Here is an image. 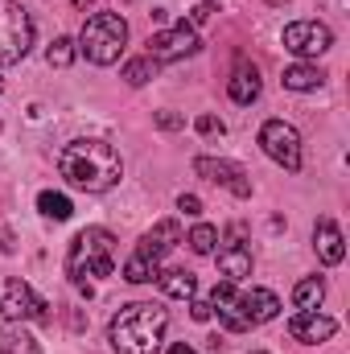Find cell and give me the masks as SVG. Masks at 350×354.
I'll return each instance as SVG.
<instances>
[{"label": "cell", "mask_w": 350, "mask_h": 354, "mask_svg": "<svg viewBox=\"0 0 350 354\" xmlns=\"http://www.w3.org/2000/svg\"><path fill=\"white\" fill-rule=\"evenodd\" d=\"M0 252H12V239H8V231H0Z\"/></svg>", "instance_id": "obj_32"}, {"label": "cell", "mask_w": 350, "mask_h": 354, "mask_svg": "<svg viewBox=\"0 0 350 354\" xmlns=\"http://www.w3.org/2000/svg\"><path fill=\"white\" fill-rule=\"evenodd\" d=\"M0 354H42V346L25 330V322H8V330L0 334Z\"/></svg>", "instance_id": "obj_17"}, {"label": "cell", "mask_w": 350, "mask_h": 354, "mask_svg": "<svg viewBox=\"0 0 350 354\" xmlns=\"http://www.w3.org/2000/svg\"><path fill=\"white\" fill-rule=\"evenodd\" d=\"M161 276V264H153V260H145V256H128V264H124V280H132V284H149V280H157Z\"/></svg>", "instance_id": "obj_22"}, {"label": "cell", "mask_w": 350, "mask_h": 354, "mask_svg": "<svg viewBox=\"0 0 350 354\" xmlns=\"http://www.w3.org/2000/svg\"><path fill=\"white\" fill-rule=\"evenodd\" d=\"M214 243H219V231H214L210 223H198V227L190 231V248H194L198 256H214Z\"/></svg>", "instance_id": "obj_24"}, {"label": "cell", "mask_w": 350, "mask_h": 354, "mask_svg": "<svg viewBox=\"0 0 350 354\" xmlns=\"http://www.w3.org/2000/svg\"><path fill=\"white\" fill-rule=\"evenodd\" d=\"M157 128L161 132H177V128H185V120L174 115V111H157Z\"/></svg>", "instance_id": "obj_28"}, {"label": "cell", "mask_w": 350, "mask_h": 354, "mask_svg": "<svg viewBox=\"0 0 350 354\" xmlns=\"http://www.w3.org/2000/svg\"><path fill=\"white\" fill-rule=\"evenodd\" d=\"M322 297H326V280H322V276H305V280H297V288H293V305H297V313L317 309Z\"/></svg>", "instance_id": "obj_19"}, {"label": "cell", "mask_w": 350, "mask_h": 354, "mask_svg": "<svg viewBox=\"0 0 350 354\" xmlns=\"http://www.w3.org/2000/svg\"><path fill=\"white\" fill-rule=\"evenodd\" d=\"M165 326H169V313L153 301H132L124 305L111 326H107V338H111V351L116 354H157L165 342Z\"/></svg>", "instance_id": "obj_2"}, {"label": "cell", "mask_w": 350, "mask_h": 354, "mask_svg": "<svg viewBox=\"0 0 350 354\" xmlns=\"http://www.w3.org/2000/svg\"><path fill=\"white\" fill-rule=\"evenodd\" d=\"M190 317H194V322H210V317H214L210 301H190Z\"/></svg>", "instance_id": "obj_30"}, {"label": "cell", "mask_w": 350, "mask_h": 354, "mask_svg": "<svg viewBox=\"0 0 350 354\" xmlns=\"http://www.w3.org/2000/svg\"><path fill=\"white\" fill-rule=\"evenodd\" d=\"M177 243H181V227H177L174 218H165V223H157L140 243H136V256H145V260H153V264H161L169 252H174Z\"/></svg>", "instance_id": "obj_13"}, {"label": "cell", "mask_w": 350, "mask_h": 354, "mask_svg": "<svg viewBox=\"0 0 350 354\" xmlns=\"http://www.w3.org/2000/svg\"><path fill=\"white\" fill-rule=\"evenodd\" d=\"M71 4H75V8H87L91 0H71Z\"/></svg>", "instance_id": "obj_33"}, {"label": "cell", "mask_w": 350, "mask_h": 354, "mask_svg": "<svg viewBox=\"0 0 350 354\" xmlns=\"http://www.w3.org/2000/svg\"><path fill=\"white\" fill-rule=\"evenodd\" d=\"M219 272H223V280L239 284L243 276H252V252H248L243 243H227V248L219 252Z\"/></svg>", "instance_id": "obj_15"}, {"label": "cell", "mask_w": 350, "mask_h": 354, "mask_svg": "<svg viewBox=\"0 0 350 354\" xmlns=\"http://www.w3.org/2000/svg\"><path fill=\"white\" fill-rule=\"evenodd\" d=\"M153 75H157V62H153L149 54H145V58H132V62L124 66V79H128L132 87H145V83H149Z\"/></svg>", "instance_id": "obj_23"}, {"label": "cell", "mask_w": 350, "mask_h": 354, "mask_svg": "<svg viewBox=\"0 0 350 354\" xmlns=\"http://www.w3.org/2000/svg\"><path fill=\"white\" fill-rule=\"evenodd\" d=\"M169 354H198L194 346H185V342H177V346H169Z\"/></svg>", "instance_id": "obj_31"}, {"label": "cell", "mask_w": 350, "mask_h": 354, "mask_svg": "<svg viewBox=\"0 0 350 354\" xmlns=\"http://www.w3.org/2000/svg\"><path fill=\"white\" fill-rule=\"evenodd\" d=\"M214 17V4H198V8H190V21L185 25H206Z\"/></svg>", "instance_id": "obj_29"}, {"label": "cell", "mask_w": 350, "mask_h": 354, "mask_svg": "<svg viewBox=\"0 0 350 354\" xmlns=\"http://www.w3.org/2000/svg\"><path fill=\"white\" fill-rule=\"evenodd\" d=\"M227 95L235 103H256L260 99V71L256 66H235V75L227 83Z\"/></svg>", "instance_id": "obj_16"}, {"label": "cell", "mask_w": 350, "mask_h": 354, "mask_svg": "<svg viewBox=\"0 0 350 354\" xmlns=\"http://www.w3.org/2000/svg\"><path fill=\"white\" fill-rule=\"evenodd\" d=\"M128 46V21L120 12H95L79 33V54L95 66H111Z\"/></svg>", "instance_id": "obj_4"}, {"label": "cell", "mask_w": 350, "mask_h": 354, "mask_svg": "<svg viewBox=\"0 0 350 354\" xmlns=\"http://www.w3.org/2000/svg\"><path fill=\"white\" fill-rule=\"evenodd\" d=\"M177 210H181L185 218H198V214H202V198H198V194H181V198H177Z\"/></svg>", "instance_id": "obj_26"}, {"label": "cell", "mask_w": 350, "mask_h": 354, "mask_svg": "<svg viewBox=\"0 0 350 354\" xmlns=\"http://www.w3.org/2000/svg\"><path fill=\"white\" fill-rule=\"evenodd\" d=\"M334 330H338V322L326 317V313H317V309H309V313H293V322H288V334H293L297 342H305V346H313V342H330Z\"/></svg>", "instance_id": "obj_12"}, {"label": "cell", "mask_w": 350, "mask_h": 354, "mask_svg": "<svg viewBox=\"0 0 350 354\" xmlns=\"http://www.w3.org/2000/svg\"><path fill=\"white\" fill-rule=\"evenodd\" d=\"M198 33H194V25H174V29H161V33H153L149 37V58L161 66V62H177V58H190V54H198Z\"/></svg>", "instance_id": "obj_10"}, {"label": "cell", "mask_w": 350, "mask_h": 354, "mask_svg": "<svg viewBox=\"0 0 350 354\" xmlns=\"http://www.w3.org/2000/svg\"><path fill=\"white\" fill-rule=\"evenodd\" d=\"M280 41H284V50L297 54V58H317V54H326V50L334 46V33H330V25H322V21H293V25H284Z\"/></svg>", "instance_id": "obj_8"}, {"label": "cell", "mask_w": 350, "mask_h": 354, "mask_svg": "<svg viewBox=\"0 0 350 354\" xmlns=\"http://www.w3.org/2000/svg\"><path fill=\"white\" fill-rule=\"evenodd\" d=\"M66 272L83 292H91L87 276H111L116 272V239H111V231H103V227L79 231L71 252H66Z\"/></svg>", "instance_id": "obj_3"}, {"label": "cell", "mask_w": 350, "mask_h": 354, "mask_svg": "<svg viewBox=\"0 0 350 354\" xmlns=\"http://www.w3.org/2000/svg\"><path fill=\"white\" fill-rule=\"evenodd\" d=\"M260 149L280 165V169H288V174L301 169V136H297L293 124H284V120H268V124L260 128Z\"/></svg>", "instance_id": "obj_7"}, {"label": "cell", "mask_w": 350, "mask_h": 354, "mask_svg": "<svg viewBox=\"0 0 350 354\" xmlns=\"http://www.w3.org/2000/svg\"><path fill=\"white\" fill-rule=\"evenodd\" d=\"M33 46V21L17 0H0V66H12Z\"/></svg>", "instance_id": "obj_5"}, {"label": "cell", "mask_w": 350, "mask_h": 354, "mask_svg": "<svg viewBox=\"0 0 350 354\" xmlns=\"http://www.w3.org/2000/svg\"><path fill=\"white\" fill-rule=\"evenodd\" d=\"M194 174L206 177L210 185H223V189H231L235 198H252V181H248V174H243L239 165H231V161L198 157V161H194Z\"/></svg>", "instance_id": "obj_11"}, {"label": "cell", "mask_w": 350, "mask_h": 354, "mask_svg": "<svg viewBox=\"0 0 350 354\" xmlns=\"http://www.w3.org/2000/svg\"><path fill=\"white\" fill-rule=\"evenodd\" d=\"M46 309H50V305H46L25 280H8V284H4V297H0L4 322H46V317H50Z\"/></svg>", "instance_id": "obj_9"}, {"label": "cell", "mask_w": 350, "mask_h": 354, "mask_svg": "<svg viewBox=\"0 0 350 354\" xmlns=\"http://www.w3.org/2000/svg\"><path fill=\"white\" fill-rule=\"evenodd\" d=\"M194 128H198L202 136H214V132L223 136V120H219V115H198V124H194Z\"/></svg>", "instance_id": "obj_27"}, {"label": "cell", "mask_w": 350, "mask_h": 354, "mask_svg": "<svg viewBox=\"0 0 350 354\" xmlns=\"http://www.w3.org/2000/svg\"><path fill=\"white\" fill-rule=\"evenodd\" d=\"M326 83V75H322V66H309V62H297V66H288L284 71V87L288 91H317Z\"/></svg>", "instance_id": "obj_20"}, {"label": "cell", "mask_w": 350, "mask_h": 354, "mask_svg": "<svg viewBox=\"0 0 350 354\" xmlns=\"http://www.w3.org/2000/svg\"><path fill=\"white\" fill-rule=\"evenodd\" d=\"M313 248H317L322 264H342V256H347V239H342V231H338L334 218H317V227H313Z\"/></svg>", "instance_id": "obj_14"}, {"label": "cell", "mask_w": 350, "mask_h": 354, "mask_svg": "<svg viewBox=\"0 0 350 354\" xmlns=\"http://www.w3.org/2000/svg\"><path fill=\"white\" fill-rule=\"evenodd\" d=\"M46 58H50V66H71V62H75V41H71V37H58V41L46 50Z\"/></svg>", "instance_id": "obj_25"}, {"label": "cell", "mask_w": 350, "mask_h": 354, "mask_svg": "<svg viewBox=\"0 0 350 354\" xmlns=\"http://www.w3.org/2000/svg\"><path fill=\"white\" fill-rule=\"evenodd\" d=\"M58 174L83 194H103L120 181L124 161L107 140H71L58 153Z\"/></svg>", "instance_id": "obj_1"}, {"label": "cell", "mask_w": 350, "mask_h": 354, "mask_svg": "<svg viewBox=\"0 0 350 354\" xmlns=\"http://www.w3.org/2000/svg\"><path fill=\"white\" fill-rule=\"evenodd\" d=\"M280 313V297L272 292V288H248V292H235V309H231V317L223 322L231 334H243V330H252V326H264V322H272Z\"/></svg>", "instance_id": "obj_6"}, {"label": "cell", "mask_w": 350, "mask_h": 354, "mask_svg": "<svg viewBox=\"0 0 350 354\" xmlns=\"http://www.w3.org/2000/svg\"><path fill=\"white\" fill-rule=\"evenodd\" d=\"M0 91H4V83H0Z\"/></svg>", "instance_id": "obj_34"}, {"label": "cell", "mask_w": 350, "mask_h": 354, "mask_svg": "<svg viewBox=\"0 0 350 354\" xmlns=\"http://www.w3.org/2000/svg\"><path fill=\"white\" fill-rule=\"evenodd\" d=\"M157 280H161V292H165V297H174V301H194V292H198V280H194L185 268L161 272Z\"/></svg>", "instance_id": "obj_18"}, {"label": "cell", "mask_w": 350, "mask_h": 354, "mask_svg": "<svg viewBox=\"0 0 350 354\" xmlns=\"http://www.w3.org/2000/svg\"><path fill=\"white\" fill-rule=\"evenodd\" d=\"M37 210H42L46 218H54V223H66V218L75 214L71 198H66V194H54V189H42V194H37Z\"/></svg>", "instance_id": "obj_21"}]
</instances>
